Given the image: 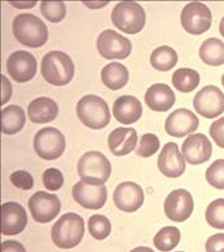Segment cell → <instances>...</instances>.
Segmentation results:
<instances>
[{
	"label": "cell",
	"mask_w": 224,
	"mask_h": 252,
	"mask_svg": "<svg viewBox=\"0 0 224 252\" xmlns=\"http://www.w3.org/2000/svg\"><path fill=\"white\" fill-rule=\"evenodd\" d=\"M10 4L16 8H33L35 5L34 1H31V3H10Z\"/></svg>",
	"instance_id": "obj_41"
},
{
	"label": "cell",
	"mask_w": 224,
	"mask_h": 252,
	"mask_svg": "<svg viewBox=\"0 0 224 252\" xmlns=\"http://www.w3.org/2000/svg\"><path fill=\"white\" fill-rule=\"evenodd\" d=\"M159 138L153 133H145L140 138L139 146L136 149V154L143 158H149L158 152Z\"/></svg>",
	"instance_id": "obj_34"
},
{
	"label": "cell",
	"mask_w": 224,
	"mask_h": 252,
	"mask_svg": "<svg viewBox=\"0 0 224 252\" xmlns=\"http://www.w3.org/2000/svg\"><path fill=\"white\" fill-rule=\"evenodd\" d=\"M1 84H3V100H1V105H5V102H8L10 98V94H12V87H10L9 80L5 78L4 75H1Z\"/></svg>",
	"instance_id": "obj_40"
},
{
	"label": "cell",
	"mask_w": 224,
	"mask_h": 252,
	"mask_svg": "<svg viewBox=\"0 0 224 252\" xmlns=\"http://www.w3.org/2000/svg\"><path fill=\"white\" fill-rule=\"evenodd\" d=\"M207 224L215 229H224V198L213 200L206 208Z\"/></svg>",
	"instance_id": "obj_31"
},
{
	"label": "cell",
	"mask_w": 224,
	"mask_h": 252,
	"mask_svg": "<svg viewBox=\"0 0 224 252\" xmlns=\"http://www.w3.org/2000/svg\"><path fill=\"white\" fill-rule=\"evenodd\" d=\"M179 252H183V251H179Z\"/></svg>",
	"instance_id": "obj_45"
},
{
	"label": "cell",
	"mask_w": 224,
	"mask_h": 252,
	"mask_svg": "<svg viewBox=\"0 0 224 252\" xmlns=\"http://www.w3.org/2000/svg\"><path fill=\"white\" fill-rule=\"evenodd\" d=\"M211 11L202 3H188L182 11L180 21L187 32L201 35L211 28Z\"/></svg>",
	"instance_id": "obj_8"
},
{
	"label": "cell",
	"mask_w": 224,
	"mask_h": 252,
	"mask_svg": "<svg viewBox=\"0 0 224 252\" xmlns=\"http://www.w3.org/2000/svg\"><path fill=\"white\" fill-rule=\"evenodd\" d=\"M205 249L206 252H224V233L211 235L207 239Z\"/></svg>",
	"instance_id": "obj_38"
},
{
	"label": "cell",
	"mask_w": 224,
	"mask_h": 252,
	"mask_svg": "<svg viewBox=\"0 0 224 252\" xmlns=\"http://www.w3.org/2000/svg\"><path fill=\"white\" fill-rule=\"evenodd\" d=\"M131 252H154L152 249L149 247H136V249L132 250Z\"/></svg>",
	"instance_id": "obj_42"
},
{
	"label": "cell",
	"mask_w": 224,
	"mask_h": 252,
	"mask_svg": "<svg viewBox=\"0 0 224 252\" xmlns=\"http://www.w3.org/2000/svg\"><path fill=\"white\" fill-rule=\"evenodd\" d=\"M40 12L49 22L57 24L66 16V4L62 1H41Z\"/></svg>",
	"instance_id": "obj_32"
},
{
	"label": "cell",
	"mask_w": 224,
	"mask_h": 252,
	"mask_svg": "<svg viewBox=\"0 0 224 252\" xmlns=\"http://www.w3.org/2000/svg\"><path fill=\"white\" fill-rule=\"evenodd\" d=\"M210 136L218 146L224 149V117L210 126Z\"/></svg>",
	"instance_id": "obj_37"
},
{
	"label": "cell",
	"mask_w": 224,
	"mask_h": 252,
	"mask_svg": "<svg viewBox=\"0 0 224 252\" xmlns=\"http://www.w3.org/2000/svg\"><path fill=\"white\" fill-rule=\"evenodd\" d=\"M66 141L61 132L55 127L41 128L34 137L35 153L45 160H55L62 156Z\"/></svg>",
	"instance_id": "obj_7"
},
{
	"label": "cell",
	"mask_w": 224,
	"mask_h": 252,
	"mask_svg": "<svg viewBox=\"0 0 224 252\" xmlns=\"http://www.w3.org/2000/svg\"><path fill=\"white\" fill-rule=\"evenodd\" d=\"M59 114V106L49 97H38L29 104L28 115L30 121L37 125H44L55 121Z\"/></svg>",
	"instance_id": "obj_23"
},
{
	"label": "cell",
	"mask_w": 224,
	"mask_h": 252,
	"mask_svg": "<svg viewBox=\"0 0 224 252\" xmlns=\"http://www.w3.org/2000/svg\"><path fill=\"white\" fill-rule=\"evenodd\" d=\"M158 169L167 177L176 179L186 171V159L182 156L179 146L175 142H169L163 146L158 157Z\"/></svg>",
	"instance_id": "obj_19"
},
{
	"label": "cell",
	"mask_w": 224,
	"mask_h": 252,
	"mask_svg": "<svg viewBox=\"0 0 224 252\" xmlns=\"http://www.w3.org/2000/svg\"><path fill=\"white\" fill-rule=\"evenodd\" d=\"M74 73L73 60L61 51L48 52L41 60V75L52 86H66L72 82Z\"/></svg>",
	"instance_id": "obj_3"
},
{
	"label": "cell",
	"mask_w": 224,
	"mask_h": 252,
	"mask_svg": "<svg viewBox=\"0 0 224 252\" xmlns=\"http://www.w3.org/2000/svg\"><path fill=\"white\" fill-rule=\"evenodd\" d=\"M173 84L180 92L189 94L200 84V74L193 69H178L173 75Z\"/></svg>",
	"instance_id": "obj_28"
},
{
	"label": "cell",
	"mask_w": 224,
	"mask_h": 252,
	"mask_svg": "<svg viewBox=\"0 0 224 252\" xmlns=\"http://www.w3.org/2000/svg\"><path fill=\"white\" fill-rule=\"evenodd\" d=\"M101 80L109 90H121L128 82L127 67L119 63H112L104 66V69L101 70Z\"/></svg>",
	"instance_id": "obj_25"
},
{
	"label": "cell",
	"mask_w": 224,
	"mask_h": 252,
	"mask_svg": "<svg viewBox=\"0 0 224 252\" xmlns=\"http://www.w3.org/2000/svg\"><path fill=\"white\" fill-rule=\"evenodd\" d=\"M26 115L22 107L10 105L1 110V132L4 135H14L25 127Z\"/></svg>",
	"instance_id": "obj_24"
},
{
	"label": "cell",
	"mask_w": 224,
	"mask_h": 252,
	"mask_svg": "<svg viewBox=\"0 0 224 252\" xmlns=\"http://www.w3.org/2000/svg\"><path fill=\"white\" fill-rule=\"evenodd\" d=\"M113 114L122 125H132L142 118L143 106L136 97L121 96L114 101Z\"/></svg>",
	"instance_id": "obj_22"
},
{
	"label": "cell",
	"mask_w": 224,
	"mask_h": 252,
	"mask_svg": "<svg viewBox=\"0 0 224 252\" xmlns=\"http://www.w3.org/2000/svg\"><path fill=\"white\" fill-rule=\"evenodd\" d=\"M112 22L126 34H138L145 25L144 8L135 1L118 3L112 11Z\"/></svg>",
	"instance_id": "obj_6"
},
{
	"label": "cell",
	"mask_w": 224,
	"mask_h": 252,
	"mask_svg": "<svg viewBox=\"0 0 224 252\" xmlns=\"http://www.w3.org/2000/svg\"><path fill=\"white\" fill-rule=\"evenodd\" d=\"M155 249L162 252H169L174 250L180 242V231L175 226H165L155 234Z\"/></svg>",
	"instance_id": "obj_29"
},
{
	"label": "cell",
	"mask_w": 224,
	"mask_h": 252,
	"mask_svg": "<svg viewBox=\"0 0 224 252\" xmlns=\"http://www.w3.org/2000/svg\"><path fill=\"white\" fill-rule=\"evenodd\" d=\"M206 180L215 189L224 190V159H218L206 169Z\"/></svg>",
	"instance_id": "obj_33"
},
{
	"label": "cell",
	"mask_w": 224,
	"mask_h": 252,
	"mask_svg": "<svg viewBox=\"0 0 224 252\" xmlns=\"http://www.w3.org/2000/svg\"><path fill=\"white\" fill-rule=\"evenodd\" d=\"M113 200L118 210L124 212H135L144 203V191L136 183L126 181L115 188Z\"/></svg>",
	"instance_id": "obj_15"
},
{
	"label": "cell",
	"mask_w": 224,
	"mask_h": 252,
	"mask_svg": "<svg viewBox=\"0 0 224 252\" xmlns=\"http://www.w3.org/2000/svg\"><path fill=\"white\" fill-rule=\"evenodd\" d=\"M14 38L29 48H39L48 40L47 25L34 14L22 13L16 16L12 24Z\"/></svg>",
	"instance_id": "obj_1"
},
{
	"label": "cell",
	"mask_w": 224,
	"mask_h": 252,
	"mask_svg": "<svg viewBox=\"0 0 224 252\" xmlns=\"http://www.w3.org/2000/svg\"><path fill=\"white\" fill-rule=\"evenodd\" d=\"M178 63V53L169 45H161L153 51L150 65L159 71H169Z\"/></svg>",
	"instance_id": "obj_27"
},
{
	"label": "cell",
	"mask_w": 224,
	"mask_h": 252,
	"mask_svg": "<svg viewBox=\"0 0 224 252\" xmlns=\"http://www.w3.org/2000/svg\"><path fill=\"white\" fill-rule=\"evenodd\" d=\"M105 185H92L80 180L73 188V198L76 203L87 210H100L107 202Z\"/></svg>",
	"instance_id": "obj_14"
},
{
	"label": "cell",
	"mask_w": 224,
	"mask_h": 252,
	"mask_svg": "<svg viewBox=\"0 0 224 252\" xmlns=\"http://www.w3.org/2000/svg\"><path fill=\"white\" fill-rule=\"evenodd\" d=\"M219 32H221V34L223 35V38H224V17L222 18L221 25H219Z\"/></svg>",
	"instance_id": "obj_43"
},
{
	"label": "cell",
	"mask_w": 224,
	"mask_h": 252,
	"mask_svg": "<svg viewBox=\"0 0 224 252\" xmlns=\"http://www.w3.org/2000/svg\"><path fill=\"white\" fill-rule=\"evenodd\" d=\"M193 198L186 189L173 190L165 200V214L171 221L183 222L190 218L193 212Z\"/></svg>",
	"instance_id": "obj_12"
},
{
	"label": "cell",
	"mask_w": 224,
	"mask_h": 252,
	"mask_svg": "<svg viewBox=\"0 0 224 252\" xmlns=\"http://www.w3.org/2000/svg\"><path fill=\"white\" fill-rule=\"evenodd\" d=\"M193 106L206 119L219 117L224 111V94L218 87L206 86L194 96Z\"/></svg>",
	"instance_id": "obj_11"
},
{
	"label": "cell",
	"mask_w": 224,
	"mask_h": 252,
	"mask_svg": "<svg viewBox=\"0 0 224 252\" xmlns=\"http://www.w3.org/2000/svg\"><path fill=\"white\" fill-rule=\"evenodd\" d=\"M131 42L114 30H105L97 38V51L108 60H124L131 53Z\"/></svg>",
	"instance_id": "obj_9"
},
{
	"label": "cell",
	"mask_w": 224,
	"mask_h": 252,
	"mask_svg": "<svg viewBox=\"0 0 224 252\" xmlns=\"http://www.w3.org/2000/svg\"><path fill=\"white\" fill-rule=\"evenodd\" d=\"M76 168L80 179L92 185H104L112 173L109 159L100 152L84 153L78 160Z\"/></svg>",
	"instance_id": "obj_5"
},
{
	"label": "cell",
	"mask_w": 224,
	"mask_h": 252,
	"mask_svg": "<svg viewBox=\"0 0 224 252\" xmlns=\"http://www.w3.org/2000/svg\"><path fill=\"white\" fill-rule=\"evenodd\" d=\"M145 102L150 110L165 113L175 104V94L167 84H153L145 94Z\"/></svg>",
	"instance_id": "obj_21"
},
{
	"label": "cell",
	"mask_w": 224,
	"mask_h": 252,
	"mask_svg": "<svg viewBox=\"0 0 224 252\" xmlns=\"http://www.w3.org/2000/svg\"><path fill=\"white\" fill-rule=\"evenodd\" d=\"M138 144V133L134 128H115L108 137V145L114 156H127L135 150Z\"/></svg>",
	"instance_id": "obj_20"
},
{
	"label": "cell",
	"mask_w": 224,
	"mask_h": 252,
	"mask_svg": "<svg viewBox=\"0 0 224 252\" xmlns=\"http://www.w3.org/2000/svg\"><path fill=\"white\" fill-rule=\"evenodd\" d=\"M38 63L34 55L26 51H16L8 57L7 71L18 83H26L37 75Z\"/></svg>",
	"instance_id": "obj_13"
},
{
	"label": "cell",
	"mask_w": 224,
	"mask_h": 252,
	"mask_svg": "<svg viewBox=\"0 0 224 252\" xmlns=\"http://www.w3.org/2000/svg\"><path fill=\"white\" fill-rule=\"evenodd\" d=\"M10 183L13 184L14 187L22 190H30L34 187V179L31 176L28 171H16L10 175L9 177Z\"/></svg>",
	"instance_id": "obj_36"
},
{
	"label": "cell",
	"mask_w": 224,
	"mask_h": 252,
	"mask_svg": "<svg viewBox=\"0 0 224 252\" xmlns=\"http://www.w3.org/2000/svg\"><path fill=\"white\" fill-rule=\"evenodd\" d=\"M29 210L37 222L48 224L49 221L53 220L60 214L61 202L56 194L47 193V191H37L29 199Z\"/></svg>",
	"instance_id": "obj_10"
},
{
	"label": "cell",
	"mask_w": 224,
	"mask_h": 252,
	"mask_svg": "<svg viewBox=\"0 0 224 252\" xmlns=\"http://www.w3.org/2000/svg\"><path fill=\"white\" fill-rule=\"evenodd\" d=\"M222 84H223V87H224V74H223V76H222Z\"/></svg>",
	"instance_id": "obj_44"
},
{
	"label": "cell",
	"mask_w": 224,
	"mask_h": 252,
	"mask_svg": "<svg viewBox=\"0 0 224 252\" xmlns=\"http://www.w3.org/2000/svg\"><path fill=\"white\" fill-rule=\"evenodd\" d=\"M182 153L190 164H202L211 158L213 146L210 140L202 133H194L186 138L182 146Z\"/></svg>",
	"instance_id": "obj_16"
},
{
	"label": "cell",
	"mask_w": 224,
	"mask_h": 252,
	"mask_svg": "<svg viewBox=\"0 0 224 252\" xmlns=\"http://www.w3.org/2000/svg\"><path fill=\"white\" fill-rule=\"evenodd\" d=\"M28 225V215L17 202H5L1 204V233L4 235H16Z\"/></svg>",
	"instance_id": "obj_18"
},
{
	"label": "cell",
	"mask_w": 224,
	"mask_h": 252,
	"mask_svg": "<svg viewBox=\"0 0 224 252\" xmlns=\"http://www.w3.org/2000/svg\"><path fill=\"white\" fill-rule=\"evenodd\" d=\"M200 121L188 109H178L166 118L165 129L173 137H184L198 128Z\"/></svg>",
	"instance_id": "obj_17"
},
{
	"label": "cell",
	"mask_w": 224,
	"mask_h": 252,
	"mask_svg": "<svg viewBox=\"0 0 224 252\" xmlns=\"http://www.w3.org/2000/svg\"><path fill=\"white\" fill-rule=\"evenodd\" d=\"M43 185L47 188V190H52V191L61 189L64 185V176L61 171L57 168L45 169L43 173Z\"/></svg>",
	"instance_id": "obj_35"
},
{
	"label": "cell",
	"mask_w": 224,
	"mask_h": 252,
	"mask_svg": "<svg viewBox=\"0 0 224 252\" xmlns=\"http://www.w3.org/2000/svg\"><path fill=\"white\" fill-rule=\"evenodd\" d=\"M76 115L83 125L91 129H101L111 123L109 106L96 94H87L78 101Z\"/></svg>",
	"instance_id": "obj_4"
},
{
	"label": "cell",
	"mask_w": 224,
	"mask_h": 252,
	"mask_svg": "<svg viewBox=\"0 0 224 252\" xmlns=\"http://www.w3.org/2000/svg\"><path fill=\"white\" fill-rule=\"evenodd\" d=\"M88 231L93 238L103 241L111 234L112 224L109 219L104 215H93L88 220Z\"/></svg>",
	"instance_id": "obj_30"
},
{
	"label": "cell",
	"mask_w": 224,
	"mask_h": 252,
	"mask_svg": "<svg viewBox=\"0 0 224 252\" xmlns=\"http://www.w3.org/2000/svg\"><path fill=\"white\" fill-rule=\"evenodd\" d=\"M200 59L209 66H221L224 63V43L221 39H206L200 47Z\"/></svg>",
	"instance_id": "obj_26"
},
{
	"label": "cell",
	"mask_w": 224,
	"mask_h": 252,
	"mask_svg": "<svg viewBox=\"0 0 224 252\" xmlns=\"http://www.w3.org/2000/svg\"><path fill=\"white\" fill-rule=\"evenodd\" d=\"M1 252H26V250L20 242L4 241L1 242Z\"/></svg>",
	"instance_id": "obj_39"
},
{
	"label": "cell",
	"mask_w": 224,
	"mask_h": 252,
	"mask_svg": "<svg viewBox=\"0 0 224 252\" xmlns=\"http://www.w3.org/2000/svg\"><path fill=\"white\" fill-rule=\"evenodd\" d=\"M84 235V220L74 212L62 215L52 226V241L57 247L64 250L74 249L79 245Z\"/></svg>",
	"instance_id": "obj_2"
}]
</instances>
